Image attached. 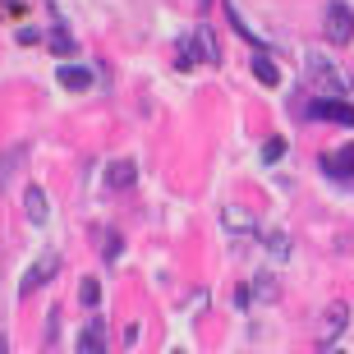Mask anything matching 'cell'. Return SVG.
<instances>
[{
    "mask_svg": "<svg viewBox=\"0 0 354 354\" xmlns=\"http://www.w3.org/2000/svg\"><path fill=\"white\" fill-rule=\"evenodd\" d=\"M304 79L313 83L322 97H345V79H341V69L331 65L327 55H317V51H308V60H304Z\"/></svg>",
    "mask_w": 354,
    "mask_h": 354,
    "instance_id": "1",
    "label": "cell"
},
{
    "mask_svg": "<svg viewBox=\"0 0 354 354\" xmlns=\"http://www.w3.org/2000/svg\"><path fill=\"white\" fill-rule=\"evenodd\" d=\"M322 32H327L331 46H350L354 41V14L345 0H331L327 5V24H322Z\"/></svg>",
    "mask_w": 354,
    "mask_h": 354,
    "instance_id": "2",
    "label": "cell"
},
{
    "mask_svg": "<svg viewBox=\"0 0 354 354\" xmlns=\"http://www.w3.org/2000/svg\"><path fill=\"white\" fill-rule=\"evenodd\" d=\"M308 120H327V124L354 129V106L345 97H317V102H308Z\"/></svg>",
    "mask_w": 354,
    "mask_h": 354,
    "instance_id": "3",
    "label": "cell"
},
{
    "mask_svg": "<svg viewBox=\"0 0 354 354\" xmlns=\"http://www.w3.org/2000/svg\"><path fill=\"white\" fill-rule=\"evenodd\" d=\"M55 272H60V253H41L37 263L24 272V286H19V295H24V299H28V295H37V290L46 286Z\"/></svg>",
    "mask_w": 354,
    "mask_h": 354,
    "instance_id": "4",
    "label": "cell"
},
{
    "mask_svg": "<svg viewBox=\"0 0 354 354\" xmlns=\"http://www.w3.org/2000/svg\"><path fill=\"white\" fill-rule=\"evenodd\" d=\"M350 327V304H331L322 313V331H317V345H336V336Z\"/></svg>",
    "mask_w": 354,
    "mask_h": 354,
    "instance_id": "5",
    "label": "cell"
},
{
    "mask_svg": "<svg viewBox=\"0 0 354 354\" xmlns=\"http://www.w3.org/2000/svg\"><path fill=\"white\" fill-rule=\"evenodd\" d=\"M322 166H327L331 180H354V143H345L341 152H327Z\"/></svg>",
    "mask_w": 354,
    "mask_h": 354,
    "instance_id": "6",
    "label": "cell"
},
{
    "mask_svg": "<svg viewBox=\"0 0 354 354\" xmlns=\"http://www.w3.org/2000/svg\"><path fill=\"white\" fill-rule=\"evenodd\" d=\"M55 79H60V88H69V92H88L92 88V69H83V65H60V69H55Z\"/></svg>",
    "mask_w": 354,
    "mask_h": 354,
    "instance_id": "7",
    "label": "cell"
},
{
    "mask_svg": "<svg viewBox=\"0 0 354 354\" xmlns=\"http://www.w3.org/2000/svg\"><path fill=\"white\" fill-rule=\"evenodd\" d=\"M79 350L83 354H102L106 350V322H102V317H92V322H88V331L79 336Z\"/></svg>",
    "mask_w": 354,
    "mask_h": 354,
    "instance_id": "8",
    "label": "cell"
},
{
    "mask_svg": "<svg viewBox=\"0 0 354 354\" xmlns=\"http://www.w3.org/2000/svg\"><path fill=\"white\" fill-rule=\"evenodd\" d=\"M253 79L267 83V88H276V83H281V65H276L267 51H258V55H253Z\"/></svg>",
    "mask_w": 354,
    "mask_h": 354,
    "instance_id": "9",
    "label": "cell"
},
{
    "mask_svg": "<svg viewBox=\"0 0 354 354\" xmlns=\"http://www.w3.org/2000/svg\"><path fill=\"white\" fill-rule=\"evenodd\" d=\"M24 207H28V221H32V225L46 221V194H41L37 184H32V189L24 194Z\"/></svg>",
    "mask_w": 354,
    "mask_h": 354,
    "instance_id": "10",
    "label": "cell"
},
{
    "mask_svg": "<svg viewBox=\"0 0 354 354\" xmlns=\"http://www.w3.org/2000/svg\"><path fill=\"white\" fill-rule=\"evenodd\" d=\"M106 184H111V189H129V184H133V161H111Z\"/></svg>",
    "mask_w": 354,
    "mask_h": 354,
    "instance_id": "11",
    "label": "cell"
},
{
    "mask_svg": "<svg viewBox=\"0 0 354 354\" xmlns=\"http://www.w3.org/2000/svg\"><path fill=\"white\" fill-rule=\"evenodd\" d=\"M276 295H281L276 276H253V299H258V304H272Z\"/></svg>",
    "mask_w": 354,
    "mask_h": 354,
    "instance_id": "12",
    "label": "cell"
},
{
    "mask_svg": "<svg viewBox=\"0 0 354 354\" xmlns=\"http://www.w3.org/2000/svg\"><path fill=\"white\" fill-rule=\"evenodd\" d=\"M51 51H55V55H74V51H79L65 24H55V28H51Z\"/></svg>",
    "mask_w": 354,
    "mask_h": 354,
    "instance_id": "13",
    "label": "cell"
},
{
    "mask_svg": "<svg viewBox=\"0 0 354 354\" xmlns=\"http://www.w3.org/2000/svg\"><path fill=\"white\" fill-rule=\"evenodd\" d=\"M225 14H230V24H235V32H239V37H244V41H253V46H263V37H258V32H253V28H249V24H244V19L235 14V5H225Z\"/></svg>",
    "mask_w": 354,
    "mask_h": 354,
    "instance_id": "14",
    "label": "cell"
},
{
    "mask_svg": "<svg viewBox=\"0 0 354 354\" xmlns=\"http://www.w3.org/2000/svg\"><path fill=\"white\" fill-rule=\"evenodd\" d=\"M79 299H83V308H97V304H102V286H97L92 276L79 286Z\"/></svg>",
    "mask_w": 354,
    "mask_h": 354,
    "instance_id": "15",
    "label": "cell"
},
{
    "mask_svg": "<svg viewBox=\"0 0 354 354\" xmlns=\"http://www.w3.org/2000/svg\"><path fill=\"white\" fill-rule=\"evenodd\" d=\"M19 161H24V147H14V152H5V157H0V189L10 184V171L19 166Z\"/></svg>",
    "mask_w": 354,
    "mask_h": 354,
    "instance_id": "16",
    "label": "cell"
},
{
    "mask_svg": "<svg viewBox=\"0 0 354 354\" xmlns=\"http://www.w3.org/2000/svg\"><path fill=\"white\" fill-rule=\"evenodd\" d=\"M281 157H286V138H267L263 143V161L272 166V161H281Z\"/></svg>",
    "mask_w": 354,
    "mask_h": 354,
    "instance_id": "17",
    "label": "cell"
},
{
    "mask_svg": "<svg viewBox=\"0 0 354 354\" xmlns=\"http://www.w3.org/2000/svg\"><path fill=\"white\" fill-rule=\"evenodd\" d=\"M267 253H272V258H286V253H290V239L281 235V230H276V235H267Z\"/></svg>",
    "mask_w": 354,
    "mask_h": 354,
    "instance_id": "18",
    "label": "cell"
},
{
    "mask_svg": "<svg viewBox=\"0 0 354 354\" xmlns=\"http://www.w3.org/2000/svg\"><path fill=\"white\" fill-rule=\"evenodd\" d=\"M225 225H230V230H249V216H244V212H235V207H230V212H225Z\"/></svg>",
    "mask_w": 354,
    "mask_h": 354,
    "instance_id": "19",
    "label": "cell"
},
{
    "mask_svg": "<svg viewBox=\"0 0 354 354\" xmlns=\"http://www.w3.org/2000/svg\"><path fill=\"white\" fill-rule=\"evenodd\" d=\"M198 60H194V37L189 41H180V69H194Z\"/></svg>",
    "mask_w": 354,
    "mask_h": 354,
    "instance_id": "20",
    "label": "cell"
},
{
    "mask_svg": "<svg viewBox=\"0 0 354 354\" xmlns=\"http://www.w3.org/2000/svg\"><path fill=\"white\" fill-rule=\"evenodd\" d=\"M203 5H207V0H203Z\"/></svg>",
    "mask_w": 354,
    "mask_h": 354,
    "instance_id": "21",
    "label": "cell"
}]
</instances>
